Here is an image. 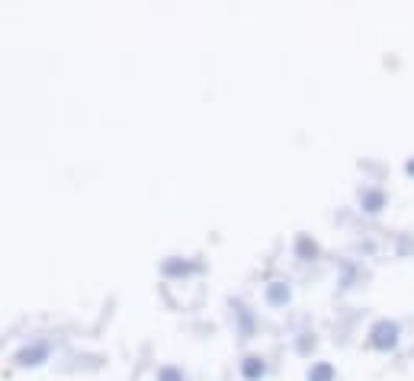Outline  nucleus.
<instances>
[{"mask_svg":"<svg viewBox=\"0 0 414 381\" xmlns=\"http://www.w3.org/2000/svg\"><path fill=\"white\" fill-rule=\"evenodd\" d=\"M369 340L376 349H392L398 343V324L395 320H379V324L369 330Z\"/></svg>","mask_w":414,"mask_h":381,"instance_id":"obj_1","label":"nucleus"},{"mask_svg":"<svg viewBox=\"0 0 414 381\" xmlns=\"http://www.w3.org/2000/svg\"><path fill=\"white\" fill-rule=\"evenodd\" d=\"M45 359H49V343H32V346L16 353V362H20V365H42Z\"/></svg>","mask_w":414,"mask_h":381,"instance_id":"obj_2","label":"nucleus"},{"mask_svg":"<svg viewBox=\"0 0 414 381\" xmlns=\"http://www.w3.org/2000/svg\"><path fill=\"white\" fill-rule=\"evenodd\" d=\"M264 372H267V365H264V359H257V356H247V359L241 362V375H244L247 381H260Z\"/></svg>","mask_w":414,"mask_h":381,"instance_id":"obj_3","label":"nucleus"},{"mask_svg":"<svg viewBox=\"0 0 414 381\" xmlns=\"http://www.w3.org/2000/svg\"><path fill=\"white\" fill-rule=\"evenodd\" d=\"M267 298H270V305H286V301H289V285H283V282H270Z\"/></svg>","mask_w":414,"mask_h":381,"instance_id":"obj_4","label":"nucleus"},{"mask_svg":"<svg viewBox=\"0 0 414 381\" xmlns=\"http://www.w3.org/2000/svg\"><path fill=\"white\" fill-rule=\"evenodd\" d=\"M382 205H386V195L376 193V189H366V193H363V208H366V212H379Z\"/></svg>","mask_w":414,"mask_h":381,"instance_id":"obj_5","label":"nucleus"},{"mask_svg":"<svg viewBox=\"0 0 414 381\" xmlns=\"http://www.w3.org/2000/svg\"><path fill=\"white\" fill-rule=\"evenodd\" d=\"M309 381H334V368H331L328 362H318L309 372Z\"/></svg>","mask_w":414,"mask_h":381,"instance_id":"obj_6","label":"nucleus"},{"mask_svg":"<svg viewBox=\"0 0 414 381\" xmlns=\"http://www.w3.org/2000/svg\"><path fill=\"white\" fill-rule=\"evenodd\" d=\"M193 270H196L193 263H177V260H167V263H164V272H167V276H187V272H193Z\"/></svg>","mask_w":414,"mask_h":381,"instance_id":"obj_7","label":"nucleus"},{"mask_svg":"<svg viewBox=\"0 0 414 381\" xmlns=\"http://www.w3.org/2000/svg\"><path fill=\"white\" fill-rule=\"evenodd\" d=\"M158 381H183V372L174 365H164V368H158Z\"/></svg>","mask_w":414,"mask_h":381,"instance_id":"obj_8","label":"nucleus"},{"mask_svg":"<svg viewBox=\"0 0 414 381\" xmlns=\"http://www.w3.org/2000/svg\"><path fill=\"white\" fill-rule=\"evenodd\" d=\"M299 257H315V243L309 237H299Z\"/></svg>","mask_w":414,"mask_h":381,"instance_id":"obj_9","label":"nucleus"},{"mask_svg":"<svg viewBox=\"0 0 414 381\" xmlns=\"http://www.w3.org/2000/svg\"><path fill=\"white\" fill-rule=\"evenodd\" d=\"M405 170H408V174L414 176V160H408V167H405Z\"/></svg>","mask_w":414,"mask_h":381,"instance_id":"obj_10","label":"nucleus"}]
</instances>
